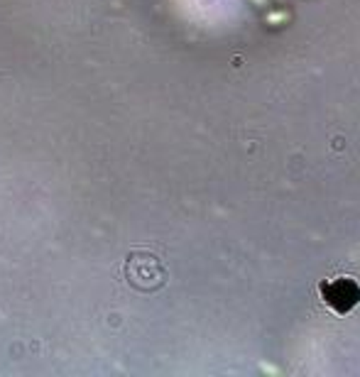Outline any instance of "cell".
Returning <instances> with one entry per match:
<instances>
[{"mask_svg": "<svg viewBox=\"0 0 360 377\" xmlns=\"http://www.w3.org/2000/svg\"><path fill=\"white\" fill-rule=\"evenodd\" d=\"M255 5H265V0H253Z\"/></svg>", "mask_w": 360, "mask_h": 377, "instance_id": "obj_3", "label": "cell"}, {"mask_svg": "<svg viewBox=\"0 0 360 377\" xmlns=\"http://www.w3.org/2000/svg\"><path fill=\"white\" fill-rule=\"evenodd\" d=\"M260 370H262V373H270V375H280V370H277L275 365H267V363H262Z\"/></svg>", "mask_w": 360, "mask_h": 377, "instance_id": "obj_2", "label": "cell"}, {"mask_svg": "<svg viewBox=\"0 0 360 377\" xmlns=\"http://www.w3.org/2000/svg\"><path fill=\"white\" fill-rule=\"evenodd\" d=\"M287 20H290V13H287V10H275V13H267L265 23L267 25H282V23H287Z\"/></svg>", "mask_w": 360, "mask_h": 377, "instance_id": "obj_1", "label": "cell"}]
</instances>
